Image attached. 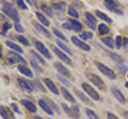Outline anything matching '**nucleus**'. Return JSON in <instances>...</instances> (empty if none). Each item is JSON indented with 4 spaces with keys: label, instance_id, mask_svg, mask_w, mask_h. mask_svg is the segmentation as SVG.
<instances>
[{
    "label": "nucleus",
    "instance_id": "f257e3e1",
    "mask_svg": "<svg viewBox=\"0 0 128 119\" xmlns=\"http://www.w3.org/2000/svg\"><path fill=\"white\" fill-rule=\"evenodd\" d=\"M3 12H4L10 18L13 19L16 23L19 22V15L12 4H10V3H8V2H3Z\"/></svg>",
    "mask_w": 128,
    "mask_h": 119
},
{
    "label": "nucleus",
    "instance_id": "f03ea898",
    "mask_svg": "<svg viewBox=\"0 0 128 119\" xmlns=\"http://www.w3.org/2000/svg\"><path fill=\"white\" fill-rule=\"evenodd\" d=\"M95 65L97 66V68L99 69V71H100L102 73H104L107 78L111 79V80H114L115 78H116V76H115V72L112 69H110L108 66L104 65L102 63H99V62H95Z\"/></svg>",
    "mask_w": 128,
    "mask_h": 119
},
{
    "label": "nucleus",
    "instance_id": "7ed1b4c3",
    "mask_svg": "<svg viewBox=\"0 0 128 119\" xmlns=\"http://www.w3.org/2000/svg\"><path fill=\"white\" fill-rule=\"evenodd\" d=\"M81 86H82L83 90H84V92L90 96V98H92V99H93V100H95V101H99L100 97H99L98 93L96 92V90H95L92 86H90V84H88V83H82Z\"/></svg>",
    "mask_w": 128,
    "mask_h": 119
},
{
    "label": "nucleus",
    "instance_id": "20e7f679",
    "mask_svg": "<svg viewBox=\"0 0 128 119\" xmlns=\"http://www.w3.org/2000/svg\"><path fill=\"white\" fill-rule=\"evenodd\" d=\"M8 61L11 64H14V63H22V64H26V60L22 58V55H19L18 53L15 52H9V57H8Z\"/></svg>",
    "mask_w": 128,
    "mask_h": 119
},
{
    "label": "nucleus",
    "instance_id": "39448f33",
    "mask_svg": "<svg viewBox=\"0 0 128 119\" xmlns=\"http://www.w3.org/2000/svg\"><path fill=\"white\" fill-rule=\"evenodd\" d=\"M17 82H18L19 86H20L22 89H25L26 92H28V93L33 92V86H32V84L29 81L25 80L24 78H17Z\"/></svg>",
    "mask_w": 128,
    "mask_h": 119
},
{
    "label": "nucleus",
    "instance_id": "423d86ee",
    "mask_svg": "<svg viewBox=\"0 0 128 119\" xmlns=\"http://www.w3.org/2000/svg\"><path fill=\"white\" fill-rule=\"evenodd\" d=\"M88 78H89L90 81L93 83L95 86H97L99 89H104V82L98 76H96V74H94V73H90L89 76H88Z\"/></svg>",
    "mask_w": 128,
    "mask_h": 119
},
{
    "label": "nucleus",
    "instance_id": "0eeeda50",
    "mask_svg": "<svg viewBox=\"0 0 128 119\" xmlns=\"http://www.w3.org/2000/svg\"><path fill=\"white\" fill-rule=\"evenodd\" d=\"M72 42H73L74 45H76L77 47L81 48L82 50H84V51H90L91 50V47L88 45V44H86L84 42H82L81 39H79L78 37H76V36H72Z\"/></svg>",
    "mask_w": 128,
    "mask_h": 119
},
{
    "label": "nucleus",
    "instance_id": "6e6552de",
    "mask_svg": "<svg viewBox=\"0 0 128 119\" xmlns=\"http://www.w3.org/2000/svg\"><path fill=\"white\" fill-rule=\"evenodd\" d=\"M105 6L108 10H110L111 12H114V13L118 14H123V12L118 7V3L112 1V0H106L105 1Z\"/></svg>",
    "mask_w": 128,
    "mask_h": 119
},
{
    "label": "nucleus",
    "instance_id": "1a4fd4ad",
    "mask_svg": "<svg viewBox=\"0 0 128 119\" xmlns=\"http://www.w3.org/2000/svg\"><path fill=\"white\" fill-rule=\"evenodd\" d=\"M35 48H36L38 50V52L41 53L42 55H44V57H46L47 59H51V54L49 53V51H48V49L46 48L45 46L43 45V44L41 42H35Z\"/></svg>",
    "mask_w": 128,
    "mask_h": 119
},
{
    "label": "nucleus",
    "instance_id": "9d476101",
    "mask_svg": "<svg viewBox=\"0 0 128 119\" xmlns=\"http://www.w3.org/2000/svg\"><path fill=\"white\" fill-rule=\"evenodd\" d=\"M111 92H112V94H113V96L115 97V99L120 102V103H125V101H126V99H125V97H124V95L121 93V90L120 89H118L116 87H114V86H112L111 87Z\"/></svg>",
    "mask_w": 128,
    "mask_h": 119
},
{
    "label": "nucleus",
    "instance_id": "9b49d317",
    "mask_svg": "<svg viewBox=\"0 0 128 119\" xmlns=\"http://www.w3.org/2000/svg\"><path fill=\"white\" fill-rule=\"evenodd\" d=\"M52 50L54 51V53L58 55V57L62 60V61H64L66 63V64H68V65H70L72 64V62H70V59L67 57V54L66 53H64L62 50H60V49H58V48H56V47H52Z\"/></svg>",
    "mask_w": 128,
    "mask_h": 119
},
{
    "label": "nucleus",
    "instance_id": "f8f14e48",
    "mask_svg": "<svg viewBox=\"0 0 128 119\" xmlns=\"http://www.w3.org/2000/svg\"><path fill=\"white\" fill-rule=\"evenodd\" d=\"M54 68L57 69L58 71H59V73L61 74V76H63V77H65V78H70V71L67 70L65 67H64L61 63H54Z\"/></svg>",
    "mask_w": 128,
    "mask_h": 119
},
{
    "label": "nucleus",
    "instance_id": "ddd939ff",
    "mask_svg": "<svg viewBox=\"0 0 128 119\" xmlns=\"http://www.w3.org/2000/svg\"><path fill=\"white\" fill-rule=\"evenodd\" d=\"M44 83H45V85L47 86V88L50 90L51 93H54V94H56V95H59V89H58V87L56 86V84L50 80V79H48V78H46V79H44Z\"/></svg>",
    "mask_w": 128,
    "mask_h": 119
},
{
    "label": "nucleus",
    "instance_id": "4468645a",
    "mask_svg": "<svg viewBox=\"0 0 128 119\" xmlns=\"http://www.w3.org/2000/svg\"><path fill=\"white\" fill-rule=\"evenodd\" d=\"M20 103L28 111H29L30 113H36V106H35L31 101L27 100V99H22V100L20 101Z\"/></svg>",
    "mask_w": 128,
    "mask_h": 119
},
{
    "label": "nucleus",
    "instance_id": "2eb2a0df",
    "mask_svg": "<svg viewBox=\"0 0 128 119\" xmlns=\"http://www.w3.org/2000/svg\"><path fill=\"white\" fill-rule=\"evenodd\" d=\"M38 105L41 106L44 112L47 113L48 115H54V111L51 110V108L48 105V103L44 100V99H40V100H38Z\"/></svg>",
    "mask_w": 128,
    "mask_h": 119
},
{
    "label": "nucleus",
    "instance_id": "dca6fc26",
    "mask_svg": "<svg viewBox=\"0 0 128 119\" xmlns=\"http://www.w3.org/2000/svg\"><path fill=\"white\" fill-rule=\"evenodd\" d=\"M0 116H1L3 119H10L11 117H14L13 116V113L10 112L9 109H6V106H0Z\"/></svg>",
    "mask_w": 128,
    "mask_h": 119
},
{
    "label": "nucleus",
    "instance_id": "f3484780",
    "mask_svg": "<svg viewBox=\"0 0 128 119\" xmlns=\"http://www.w3.org/2000/svg\"><path fill=\"white\" fill-rule=\"evenodd\" d=\"M61 93H62V95L64 96V98H65L68 102L73 103V104H74V103H76V99L73 97V95H72V94L68 92V90L65 88V87H62V88H61Z\"/></svg>",
    "mask_w": 128,
    "mask_h": 119
},
{
    "label": "nucleus",
    "instance_id": "a211bd4d",
    "mask_svg": "<svg viewBox=\"0 0 128 119\" xmlns=\"http://www.w3.org/2000/svg\"><path fill=\"white\" fill-rule=\"evenodd\" d=\"M33 25H34V27H35V29H36L38 32H41L44 36H46V37H48V38H51V35H50V33H49V31H48L46 28H44L43 26H41V25H38V22H33Z\"/></svg>",
    "mask_w": 128,
    "mask_h": 119
},
{
    "label": "nucleus",
    "instance_id": "6ab92c4d",
    "mask_svg": "<svg viewBox=\"0 0 128 119\" xmlns=\"http://www.w3.org/2000/svg\"><path fill=\"white\" fill-rule=\"evenodd\" d=\"M75 94H76V96H77L83 103H86V104H93V103H92V101L90 100V98H88L86 95L83 94V93H81L80 90L75 89Z\"/></svg>",
    "mask_w": 128,
    "mask_h": 119
},
{
    "label": "nucleus",
    "instance_id": "aec40b11",
    "mask_svg": "<svg viewBox=\"0 0 128 119\" xmlns=\"http://www.w3.org/2000/svg\"><path fill=\"white\" fill-rule=\"evenodd\" d=\"M61 105H62V108H63V110H64V112H65L67 115H68L70 117H73V118H78V117H79L78 115H76V113L73 111V109L70 108V106L67 105L66 103H62Z\"/></svg>",
    "mask_w": 128,
    "mask_h": 119
},
{
    "label": "nucleus",
    "instance_id": "412c9836",
    "mask_svg": "<svg viewBox=\"0 0 128 119\" xmlns=\"http://www.w3.org/2000/svg\"><path fill=\"white\" fill-rule=\"evenodd\" d=\"M17 69H18L19 72H22V74H25V76L30 77V78H33V73H32L31 69L28 68V67H26L25 65H19Z\"/></svg>",
    "mask_w": 128,
    "mask_h": 119
},
{
    "label": "nucleus",
    "instance_id": "4be33fe9",
    "mask_svg": "<svg viewBox=\"0 0 128 119\" xmlns=\"http://www.w3.org/2000/svg\"><path fill=\"white\" fill-rule=\"evenodd\" d=\"M70 26H72V28H73L74 31H76V32H79V31H81L82 25L78 20H76V19H70Z\"/></svg>",
    "mask_w": 128,
    "mask_h": 119
},
{
    "label": "nucleus",
    "instance_id": "5701e85b",
    "mask_svg": "<svg viewBox=\"0 0 128 119\" xmlns=\"http://www.w3.org/2000/svg\"><path fill=\"white\" fill-rule=\"evenodd\" d=\"M102 42L105 44L107 47H109V48H111V49H113L114 47H115L114 42H113V38H112L111 36H108V37H104V38H102Z\"/></svg>",
    "mask_w": 128,
    "mask_h": 119
},
{
    "label": "nucleus",
    "instance_id": "b1692460",
    "mask_svg": "<svg viewBox=\"0 0 128 119\" xmlns=\"http://www.w3.org/2000/svg\"><path fill=\"white\" fill-rule=\"evenodd\" d=\"M95 14H96V16H97L98 18H100V19H102V20H105V21H107L108 23H110V22H112V19L108 16L107 14H105V13H102V12H100V11H96L95 12Z\"/></svg>",
    "mask_w": 128,
    "mask_h": 119
},
{
    "label": "nucleus",
    "instance_id": "393cba45",
    "mask_svg": "<svg viewBox=\"0 0 128 119\" xmlns=\"http://www.w3.org/2000/svg\"><path fill=\"white\" fill-rule=\"evenodd\" d=\"M6 45L8 47H10L11 49H13V50H15V51H17V52H19V53L24 52L22 49L20 48V47L17 46L16 44H14L13 42H11V41H6Z\"/></svg>",
    "mask_w": 128,
    "mask_h": 119
},
{
    "label": "nucleus",
    "instance_id": "a878e982",
    "mask_svg": "<svg viewBox=\"0 0 128 119\" xmlns=\"http://www.w3.org/2000/svg\"><path fill=\"white\" fill-rule=\"evenodd\" d=\"M56 43H57V45L60 47V48L62 49V51H64V52H66L67 54H70H70H73V52L70 51V49L68 47H67V46H66L63 42H61V41H57Z\"/></svg>",
    "mask_w": 128,
    "mask_h": 119
},
{
    "label": "nucleus",
    "instance_id": "bb28decb",
    "mask_svg": "<svg viewBox=\"0 0 128 119\" xmlns=\"http://www.w3.org/2000/svg\"><path fill=\"white\" fill-rule=\"evenodd\" d=\"M35 15H36V16H38V20L41 21L44 26H46V27L49 26V21H48V19H47L45 16H44V15H43L42 13H40V12H36V13H35Z\"/></svg>",
    "mask_w": 128,
    "mask_h": 119
},
{
    "label": "nucleus",
    "instance_id": "cd10ccee",
    "mask_svg": "<svg viewBox=\"0 0 128 119\" xmlns=\"http://www.w3.org/2000/svg\"><path fill=\"white\" fill-rule=\"evenodd\" d=\"M84 16H86V20L88 22H91V23H94V25H96V22H97V19H96L91 13H89V12H86Z\"/></svg>",
    "mask_w": 128,
    "mask_h": 119
},
{
    "label": "nucleus",
    "instance_id": "c85d7f7f",
    "mask_svg": "<svg viewBox=\"0 0 128 119\" xmlns=\"http://www.w3.org/2000/svg\"><path fill=\"white\" fill-rule=\"evenodd\" d=\"M98 32L100 35L107 34L108 32H109V28H108L107 25H105V23H100V25L98 26Z\"/></svg>",
    "mask_w": 128,
    "mask_h": 119
},
{
    "label": "nucleus",
    "instance_id": "c756f323",
    "mask_svg": "<svg viewBox=\"0 0 128 119\" xmlns=\"http://www.w3.org/2000/svg\"><path fill=\"white\" fill-rule=\"evenodd\" d=\"M31 55H32V57H33L35 60H36V61H38V63H41L42 65H46V62L44 61V59H43V58H42L38 53L35 52V51H31Z\"/></svg>",
    "mask_w": 128,
    "mask_h": 119
},
{
    "label": "nucleus",
    "instance_id": "7c9ffc66",
    "mask_svg": "<svg viewBox=\"0 0 128 119\" xmlns=\"http://www.w3.org/2000/svg\"><path fill=\"white\" fill-rule=\"evenodd\" d=\"M41 9H42V11L45 13L47 16H49V17H51L52 16V11H51L50 9H49V6H47L45 3H43V4L41 5Z\"/></svg>",
    "mask_w": 128,
    "mask_h": 119
},
{
    "label": "nucleus",
    "instance_id": "2f4dec72",
    "mask_svg": "<svg viewBox=\"0 0 128 119\" xmlns=\"http://www.w3.org/2000/svg\"><path fill=\"white\" fill-rule=\"evenodd\" d=\"M52 6L54 7L56 10H58V11H62L64 10V7L66 6V3L65 2H63V1H60V2H56L52 4Z\"/></svg>",
    "mask_w": 128,
    "mask_h": 119
},
{
    "label": "nucleus",
    "instance_id": "473e14b6",
    "mask_svg": "<svg viewBox=\"0 0 128 119\" xmlns=\"http://www.w3.org/2000/svg\"><path fill=\"white\" fill-rule=\"evenodd\" d=\"M86 116L89 117L90 119H100L97 115H96L93 111L90 110V109H86Z\"/></svg>",
    "mask_w": 128,
    "mask_h": 119
},
{
    "label": "nucleus",
    "instance_id": "72a5a7b5",
    "mask_svg": "<svg viewBox=\"0 0 128 119\" xmlns=\"http://www.w3.org/2000/svg\"><path fill=\"white\" fill-rule=\"evenodd\" d=\"M57 78H58V80L62 83V84H64L65 86H70V82L68 80H66L65 77L61 76V74H57Z\"/></svg>",
    "mask_w": 128,
    "mask_h": 119
},
{
    "label": "nucleus",
    "instance_id": "f704fd0d",
    "mask_svg": "<svg viewBox=\"0 0 128 119\" xmlns=\"http://www.w3.org/2000/svg\"><path fill=\"white\" fill-rule=\"evenodd\" d=\"M16 38H17L18 41L20 42L22 44H24V45H25V46H27V47L30 45L29 41H28V39H27V38H26L25 36H22V35H17V36H16Z\"/></svg>",
    "mask_w": 128,
    "mask_h": 119
},
{
    "label": "nucleus",
    "instance_id": "c9c22d12",
    "mask_svg": "<svg viewBox=\"0 0 128 119\" xmlns=\"http://www.w3.org/2000/svg\"><path fill=\"white\" fill-rule=\"evenodd\" d=\"M108 53H109V55L111 57V59H112V60H114V61H116V62H118V63H122L123 59H122L121 57H120V55L115 54V53H113V52H111V51H108Z\"/></svg>",
    "mask_w": 128,
    "mask_h": 119
},
{
    "label": "nucleus",
    "instance_id": "e433bc0d",
    "mask_svg": "<svg viewBox=\"0 0 128 119\" xmlns=\"http://www.w3.org/2000/svg\"><path fill=\"white\" fill-rule=\"evenodd\" d=\"M52 32H54V35H57V36L60 38V39H62V41H64V42H66V37L64 36V35L60 32V31L58 30V29H56V28H54L52 29Z\"/></svg>",
    "mask_w": 128,
    "mask_h": 119
},
{
    "label": "nucleus",
    "instance_id": "4c0bfd02",
    "mask_svg": "<svg viewBox=\"0 0 128 119\" xmlns=\"http://www.w3.org/2000/svg\"><path fill=\"white\" fill-rule=\"evenodd\" d=\"M68 14L70 15V16H73L74 18H78V17H79L78 12L76 11L73 6H70V7H68Z\"/></svg>",
    "mask_w": 128,
    "mask_h": 119
},
{
    "label": "nucleus",
    "instance_id": "58836bf2",
    "mask_svg": "<svg viewBox=\"0 0 128 119\" xmlns=\"http://www.w3.org/2000/svg\"><path fill=\"white\" fill-rule=\"evenodd\" d=\"M80 37H81L82 39H89V38L93 37V33H91V32H83L81 35H80Z\"/></svg>",
    "mask_w": 128,
    "mask_h": 119
},
{
    "label": "nucleus",
    "instance_id": "ea45409f",
    "mask_svg": "<svg viewBox=\"0 0 128 119\" xmlns=\"http://www.w3.org/2000/svg\"><path fill=\"white\" fill-rule=\"evenodd\" d=\"M115 47H116L118 49H120L122 47V37L120 36H116V38H115Z\"/></svg>",
    "mask_w": 128,
    "mask_h": 119
},
{
    "label": "nucleus",
    "instance_id": "a19ab883",
    "mask_svg": "<svg viewBox=\"0 0 128 119\" xmlns=\"http://www.w3.org/2000/svg\"><path fill=\"white\" fill-rule=\"evenodd\" d=\"M10 28H11V23H9V22H6L4 25H3L2 31H1V34H2V35H6V30H9Z\"/></svg>",
    "mask_w": 128,
    "mask_h": 119
},
{
    "label": "nucleus",
    "instance_id": "79ce46f5",
    "mask_svg": "<svg viewBox=\"0 0 128 119\" xmlns=\"http://www.w3.org/2000/svg\"><path fill=\"white\" fill-rule=\"evenodd\" d=\"M34 84L35 85H36V87H38V88L40 89V90H42V92H46V89H45V87H44L43 85H42V83L41 82H40V81H38V80H35L34 82Z\"/></svg>",
    "mask_w": 128,
    "mask_h": 119
},
{
    "label": "nucleus",
    "instance_id": "37998d69",
    "mask_svg": "<svg viewBox=\"0 0 128 119\" xmlns=\"http://www.w3.org/2000/svg\"><path fill=\"white\" fill-rule=\"evenodd\" d=\"M45 101H46V102L48 103V105H49V106H50V108H51V110H52V111H54V110H56V111H58V108H57V106H56V105L54 104V102H52V101H51V100H50V99H47V98H46V99H45Z\"/></svg>",
    "mask_w": 128,
    "mask_h": 119
},
{
    "label": "nucleus",
    "instance_id": "c03bdc74",
    "mask_svg": "<svg viewBox=\"0 0 128 119\" xmlns=\"http://www.w3.org/2000/svg\"><path fill=\"white\" fill-rule=\"evenodd\" d=\"M17 4H18L19 6H20L22 10H27V9H28V7H27V5L25 4V2H24V1H22V0H18V1H17Z\"/></svg>",
    "mask_w": 128,
    "mask_h": 119
},
{
    "label": "nucleus",
    "instance_id": "a18cd8bd",
    "mask_svg": "<svg viewBox=\"0 0 128 119\" xmlns=\"http://www.w3.org/2000/svg\"><path fill=\"white\" fill-rule=\"evenodd\" d=\"M15 29L17 32H24V28L19 23H15Z\"/></svg>",
    "mask_w": 128,
    "mask_h": 119
},
{
    "label": "nucleus",
    "instance_id": "49530a36",
    "mask_svg": "<svg viewBox=\"0 0 128 119\" xmlns=\"http://www.w3.org/2000/svg\"><path fill=\"white\" fill-rule=\"evenodd\" d=\"M107 118L108 119H120L118 116H115V115L112 113H107Z\"/></svg>",
    "mask_w": 128,
    "mask_h": 119
},
{
    "label": "nucleus",
    "instance_id": "de8ad7c7",
    "mask_svg": "<svg viewBox=\"0 0 128 119\" xmlns=\"http://www.w3.org/2000/svg\"><path fill=\"white\" fill-rule=\"evenodd\" d=\"M12 109H13L14 111H15V112L16 113H17V114H20V111H19V109H18V106L17 105H16L15 104V103H12Z\"/></svg>",
    "mask_w": 128,
    "mask_h": 119
},
{
    "label": "nucleus",
    "instance_id": "09e8293b",
    "mask_svg": "<svg viewBox=\"0 0 128 119\" xmlns=\"http://www.w3.org/2000/svg\"><path fill=\"white\" fill-rule=\"evenodd\" d=\"M86 26L89 27V28H91L92 30H95L96 29V25H94V23H91V22H88L86 20Z\"/></svg>",
    "mask_w": 128,
    "mask_h": 119
},
{
    "label": "nucleus",
    "instance_id": "8fccbe9b",
    "mask_svg": "<svg viewBox=\"0 0 128 119\" xmlns=\"http://www.w3.org/2000/svg\"><path fill=\"white\" fill-rule=\"evenodd\" d=\"M62 28H64V29H66V30H73L72 26L68 25V23H63V25H62Z\"/></svg>",
    "mask_w": 128,
    "mask_h": 119
},
{
    "label": "nucleus",
    "instance_id": "3c124183",
    "mask_svg": "<svg viewBox=\"0 0 128 119\" xmlns=\"http://www.w3.org/2000/svg\"><path fill=\"white\" fill-rule=\"evenodd\" d=\"M118 68H121V71H124V72H126V71H127V67L126 66H123L121 64L118 65Z\"/></svg>",
    "mask_w": 128,
    "mask_h": 119
},
{
    "label": "nucleus",
    "instance_id": "603ef678",
    "mask_svg": "<svg viewBox=\"0 0 128 119\" xmlns=\"http://www.w3.org/2000/svg\"><path fill=\"white\" fill-rule=\"evenodd\" d=\"M122 115L125 119H128V111H124V112L122 113Z\"/></svg>",
    "mask_w": 128,
    "mask_h": 119
},
{
    "label": "nucleus",
    "instance_id": "864d4df0",
    "mask_svg": "<svg viewBox=\"0 0 128 119\" xmlns=\"http://www.w3.org/2000/svg\"><path fill=\"white\" fill-rule=\"evenodd\" d=\"M123 45H124V46H127V45H128V38L124 37V39H123Z\"/></svg>",
    "mask_w": 128,
    "mask_h": 119
},
{
    "label": "nucleus",
    "instance_id": "5fc2aeb1",
    "mask_svg": "<svg viewBox=\"0 0 128 119\" xmlns=\"http://www.w3.org/2000/svg\"><path fill=\"white\" fill-rule=\"evenodd\" d=\"M0 59H2V47L0 45Z\"/></svg>",
    "mask_w": 128,
    "mask_h": 119
},
{
    "label": "nucleus",
    "instance_id": "6e6d98bb",
    "mask_svg": "<svg viewBox=\"0 0 128 119\" xmlns=\"http://www.w3.org/2000/svg\"><path fill=\"white\" fill-rule=\"evenodd\" d=\"M33 119H43V118H42V117H40V116H34Z\"/></svg>",
    "mask_w": 128,
    "mask_h": 119
},
{
    "label": "nucleus",
    "instance_id": "4d7b16f0",
    "mask_svg": "<svg viewBox=\"0 0 128 119\" xmlns=\"http://www.w3.org/2000/svg\"><path fill=\"white\" fill-rule=\"evenodd\" d=\"M125 85H126V87H127V88H128V82L126 83V84H125Z\"/></svg>",
    "mask_w": 128,
    "mask_h": 119
},
{
    "label": "nucleus",
    "instance_id": "13d9d810",
    "mask_svg": "<svg viewBox=\"0 0 128 119\" xmlns=\"http://www.w3.org/2000/svg\"><path fill=\"white\" fill-rule=\"evenodd\" d=\"M49 119H52V118H49Z\"/></svg>",
    "mask_w": 128,
    "mask_h": 119
}]
</instances>
